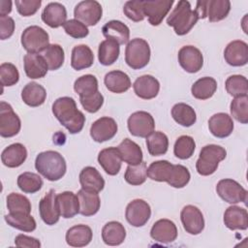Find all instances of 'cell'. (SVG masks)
<instances>
[{
  "label": "cell",
  "instance_id": "1",
  "mask_svg": "<svg viewBox=\"0 0 248 248\" xmlns=\"http://www.w3.org/2000/svg\"><path fill=\"white\" fill-rule=\"evenodd\" d=\"M52 113L71 134H78L83 129L85 116L78 109L76 101L71 97H60L54 101Z\"/></svg>",
  "mask_w": 248,
  "mask_h": 248
},
{
  "label": "cell",
  "instance_id": "2",
  "mask_svg": "<svg viewBox=\"0 0 248 248\" xmlns=\"http://www.w3.org/2000/svg\"><path fill=\"white\" fill-rule=\"evenodd\" d=\"M35 168L39 173L49 181H57L62 178L67 170L64 157L57 151L47 150L37 155Z\"/></svg>",
  "mask_w": 248,
  "mask_h": 248
},
{
  "label": "cell",
  "instance_id": "3",
  "mask_svg": "<svg viewBox=\"0 0 248 248\" xmlns=\"http://www.w3.org/2000/svg\"><path fill=\"white\" fill-rule=\"evenodd\" d=\"M199 19V16L195 10H192L190 2L181 0L168 16L167 24L173 27L177 35L183 36L194 27Z\"/></svg>",
  "mask_w": 248,
  "mask_h": 248
},
{
  "label": "cell",
  "instance_id": "4",
  "mask_svg": "<svg viewBox=\"0 0 248 248\" xmlns=\"http://www.w3.org/2000/svg\"><path fill=\"white\" fill-rule=\"evenodd\" d=\"M226 156V149L220 145L207 144L203 146L196 163V170L198 173L203 176L214 173L218 169L219 163L223 161Z\"/></svg>",
  "mask_w": 248,
  "mask_h": 248
},
{
  "label": "cell",
  "instance_id": "5",
  "mask_svg": "<svg viewBox=\"0 0 248 248\" xmlns=\"http://www.w3.org/2000/svg\"><path fill=\"white\" fill-rule=\"evenodd\" d=\"M150 60V46L148 43L141 38L131 40L125 49V61L127 65L134 69L140 70L144 68Z\"/></svg>",
  "mask_w": 248,
  "mask_h": 248
},
{
  "label": "cell",
  "instance_id": "6",
  "mask_svg": "<svg viewBox=\"0 0 248 248\" xmlns=\"http://www.w3.org/2000/svg\"><path fill=\"white\" fill-rule=\"evenodd\" d=\"M21 45L28 53H39L49 46V36L44 28L31 25L23 30Z\"/></svg>",
  "mask_w": 248,
  "mask_h": 248
},
{
  "label": "cell",
  "instance_id": "7",
  "mask_svg": "<svg viewBox=\"0 0 248 248\" xmlns=\"http://www.w3.org/2000/svg\"><path fill=\"white\" fill-rule=\"evenodd\" d=\"M216 192L223 201L231 204L247 202V190L231 178L221 179L216 185Z\"/></svg>",
  "mask_w": 248,
  "mask_h": 248
},
{
  "label": "cell",
  "instance_id": "8",
  "mask_svg": "<svg viewBox=\"0 0 248 248\" xmlns=\"http://www.w3.org/2000/svg\"><path fill=\"white\" fill-rule=\"evenodd\" d=\"M128 130L131 135L139 138H146L155 129V121L153 116L143 110L132 113L127 121Z\"/></svg>",
  "mask_w": 248,
  "mask_h": 248
},
{
  "label": "cell",
  "instance_id": "9",
  "mask_svg": "<svg viewBox=\"0 0 248 248\" xmlns=\"http://www.w3.org/2000/svg\"><path fill=\"white\" fill-rule=\"evenodd\" d=\"M103 9L101 4L95 0H84L78 3L74 10L75 18L86 26L96 25L102 18Z\"/></svg>",
  "mask_w": 248,
  "mask_h": 248
},
{
  "label": "cell",
  "instance_id": "10",
  "mask_svg": "<svg viewBox=\"0 0 248 248\" xmlns=\"http://www.w3.org/2000/svg\"><path fill=\"white\" fill-rule=\"evenodd\" d=\"M20 128L21 122L18 115L10 104L2 101L0 103V136L12 138L18 134Z\"/></svg>",
  "mask_w": 248,
  "mask_h": 248
},
{
  "label": "cell",
  "instance_id": "11",
  "mask_svg": "<svg viewBox=\"0 0 248 248\" xmlns=\"http://www.w3.org/2000/svg\"><path fill=\"white\" fill-rule=\"evenodd\" d=\"M151 216L150 205L141 199H136L130 202L125 210L127 222L133 227L144 226Z\"/></svg>",
  "mask_w": 248,
  "mask_h": 248
},
{
  "label": "cell",
  "instance_id": "12",
  "mask_svg": "<svg viewBox=\"0 0 248 248\" xmlns=\"http://www.w3.org/2000/svg\"><path fill=\"white\" fill-rule=\"evenodd\" d=\"M180 219L184 230L190 234H199L204 229L203 215L195 205H185L181 210Z\"/></svg>",
  "mask_w": 248,
  "mask_h": 248
},
{
  "label": "cell",
  "instance_id": "13",
  "mask_svg": "<svg viewBox=\"0 0 248 248\" xmlns=\"http://www.w3.org/2000/svg\"><path fill=\"white\" fill-rule=\"evenodd\" d=\"M178 62L183 70L194 74L199 72L203 65V56L199 48L194 46H184L178 51Z\"/></svg>",
  "mask_w": 248,
  "mask_h": 248
},
{
  "label": "cell",
  "instance_id": "14",
  "mask_svg": "<svg viewBox=\"0 0 248 248\" xmlns=\"http://www.w3.org/2000/svg\"><path fill=\"white\" fill-rule=\"evenodd\" d=\"M173 0H147L143 1L144 16H147L151 25H159L170 12Z\"/></svg>",
  "mask_w": 248,
  "mask_h": 248
},
{
  "label": "cell",
  "instance_id": "15",
  "mask_svg": "<svg viewBox=\"0 0 248 248\" xmlns=\"http://www.w3.org/2000/svg\"><path fill=\"white\" fill-rule=\"evenodd\" d=\"M39 212L42 220L48 226H52L59 221L60 211L57 205L56 194L50 189L39 202Z\"/></svg>",
  "mask_w": 248,
  "mask_h": 248
},
{
  "label": "cell",
  "instance_id": "16",
  "mask_svg": "<svg viewBox=\"0 0 248 248\" xmlns=\"http://www.w3.org/2000/svg\"><path fill=\"white\" fill-rule=\"evenodd\" d=\"M116 121L108 116H104L96 121L90 127V136L96 142H104L111 140L117 133Z\"/></svg>",
  "mask_w": 248,
  "mask_h": 248
},
{
  "label": "cell",
  "instance_id": "17",
  "mask_svg": "<svg viewBox=\"0 0 248 248\" xmlns=\"http://www.w3.org/2000/svg\"><path fill=\"white\" fill-rule=\"evenodd\" d=\"M226 62L233 67L244 66L248 62V45L240 40L232 41L224 50Z\"/></svg>",
  "mask_w": 248,
  "mask_h": 248
},
{
  "label": "cell",
  "instance_id": "18",
  "mask_svg": "<svg viewBox=\"0 0 248 248\" xmlns=\"http://www.w3.org/2000/svg\"><path fill=\"white\" fill-rule=\"evenodd\" d=\"M150 236L157 242L170 243L177 237V228L172 221L160 219L153 224L150 230Z\"/></svg>",
  "mask_w": 248,
  "mask_h": 248
},
{
  "label": "cell",
  "instance_id": "19",
  "mask_svg": "<svg viewBox=\"0 0 248 248\" xmlns=\"http://www.w3.org/2000/svg\"><path fill=\"white\" fill-rule=\"evenodd\" d=\"M133 88L138 97L143 100H150L158 95L160 83L153 76L143 75L135 80Z\"/></svg>",
  "mask_w": 248,
  "mask_h": 248
},
{
  "label": "cell",
  "instance_id": "20",
  "mask_svg": "<svg viewBox=\"0 0 248 248\" xmlns=\"http://www.w3.org/2000/svg\"><path fill=\"white\" fill-rule=\"evenodd\" d=\"M98 162L108 175H116L121 169L122 158L117 147H108L99 152Z\"/></svg>",
  "mask_w": 248,
  "mask_h": 248
},
{
  "label": "cell",
  "instance_id": "21",
  "mask_svg": "<svg viewBox=\"0 0 248 248\" xmlns=\"http://www.w3.org/2000/svg\"><path fill=\"white\" fill-rule=\"evenodd\" d=\"M67 11L64 5L58 2L48 3L43 10L42 20L51 28L63 26L67 21Z\"/></svg>",
  "mask_w": 248,
  "mask_h": 248
},
{
  "label": "cell",
  "instance_id": "22",
  "mask_svg": "<svg viewBox=\"0 0 248 248\" xmlns=\"http://www.w3.org/2000/svg\"><path fill=\"white\" fill-rule=\"evenodd\" d=\"M208 129L216 138H227L233 131L232 118L225 112L215 113L208 120Z\"/></svg>",
  "mask_w": 248,
  "mask_h": 248
},
{
  "label": "cell",
  "instance_id": "23",
  "mask_svg": "<svg viewBox=\"0 0 248 248\" xmlns=\"http://www.w3.org/2000/svg\"><path fill=\"white\" fill-rule=\"evenodd\" d=\"M24 72L29 78L36 79L44 78L47 71L48 67L42 56L39 53H27L23 57Z\"/></svg>",
  "mask_w": 248,
  "mask_h": 248
},
{
  "label": "cell",
  "instance_id": "24",
  "mask_svg": "<svg viewBox=\"0 0 248 248\" xmlns=\"http://www.w3.org/2000/svg\"><path fill=\"white\" fill-rule=\"evenodd\" d=\"M224 223L225 226L232 230H247L248 228V212L245 208L231 205L224 213Z\"/></svg>",
  "mask_w": 248,
  "mask_h": 248
},
{
  "label": "cell",
  "instance_id": "25",
  "mask_svg": "<svg viewBox=\"0 0 248 248\" xmlns=\"http://www.w3.org/2000/svg\"><path fill=\"white\" fill-rule=\"evenodd\" d=\"M27 158L26 147L16 142L7 146L1 153V161L4 166L8 168H17L21 166Z\"/></svg>",
  "mask_w": 248,
  "mask_h": 248
},
{
  "label": "cell",
  "instance_id": "26",
  "mask_svg": "<svg viewBox=\"0 0 248 248\" xmlns=\"http://www.w3.org/2000/svg\"><path fill=\"white\" fill-rule=\"evenodd\" d=\"M93 232L87 225H76L71 227L66 232V242L72 247H83L92 240Z\"/></svg>",
  "mask_w": 248,
  "mask_h": 248
},
{
  "label": "cell",
  "instance_id": "27",
  "mask_svg": "<svg viewBox=\"0 0 248 248\" xmlns=\"http://www.w3.org/2000/svg\"><path fill=\"white\" fill-rule=\"evenodd\" d=\"M79 183L81 188L87 191L99 193L105 187V180L101 173L93 167H85L79 173Z\"/></svg>",
  "mask_w": 248,
  "mask_h": 248
},
{
  "label": "cell",
  "instance_id": "28",
  "mask_svg": "<svg viewBox=\"0 0 248 248\" xmlns=\"http://www.w3.org/2000/svg\"><path fill=\"white\" fill-rule=\"evenodd\" d=\"M103 35L107 39L113 40L119 45L129 43L130 29L129 27L120 20H109L102 28Z\"/></svg>",
  "mask_w": 248,
  "mask_h": 248
},
{
  "label": "cell",
  "instance_id": "29",
  "mask_svg": "<svg viewBox=\"0 0 248 248\" xmlns=\"http://www.w3.org/2000/svg\"><path fill=\"white\" fill-rule=\"evenodd\" d=\"M77 196L79 202V214L83 216H92L99 211L101 200L98 193L81 188Z\"/></svg>",
  "mask_w": 248,
  "mask_h": 248
},
{
  "label": "cell",
  "instance_id": "30",
  "mask_svg": "<svg viewBox=\"0 0 248 248\" xmlns=\"http://www.w3.org/2000/svg\"><path fill=\"white\" fill-rule=\"evenodd\" d=\"M57 205L60 211V215L65 218H73L79 213V202L78 196L70 191L62 192L56 195Z\"/></svg>",
  "mask_w": 248,
  "mask_h": 248
},
{
  "label": "cell",
  "instance_id": "31",
  "mask_svg": "<svg viewBox=\"0 0 248 248\" xmlns=\"http://www.w3.org/2000/svg\"><path fill=\"white\" fill-rule=\"evenodd\" d=\"M106 87L113 93H124L131 87V79L129 76L119 70L108 72L104 78Z\"/></svg>",
  "mask_w": 248,
  "mask_h": 248
},
{
  "label": "cell",
  "instance_id": "32",
  "mask_svg": "<svg viewBox=\"0 0 248 248\" xmlns=\"http://www.w3.org/2000/svg\"><path fill=\"white\" fill-rule=\"evenodd\" d=\"M126 237L124 226L117 221L108 222L102 229V239L109 246H117L123 243Z\"/></svg>",
  "mask_w": 248,
  "mask_h": 248
},
{
  "label": "cell",
  "instance_id": "33",
  "mask_svg": "<svg viewBox=\"0 0 248 248\" xmlns=\"http://www.w3.org/2000/svg\"><path fill=\"white\" fill-rule=\"evenodd\" d=\"M46 98V89L39 83L31 81L27 83L21 91V99L29 107L36 108L43 105Z\"/></svg>",
  "mask_w": 248,
  "mask_h": 248
},
{
  "label": "cell",
  "instance_id": "34",
  "mask_svg": "<svg viewBox=\"0 0 248 248\" xmlns=\"http://www.w3.org/2000/svg\"><path fill=\"white\" fill-rule=\"evenodd\" d=\"M94 54L91 48L86 45L74 46L71 55V66L77 71L89 68L93 65Z\"/></svg>",
  "mask_w": 248,
  "mask_h": 248
},
{
  "label": "cell",
  "instance_id": "35",
  "mask_svg": "<svg viewBox=\"0 0 248 248\" xmlns=\"http://www.w3.org/2000/svg\"><path fill=\"white\" fill-rule=\"evenodd\" d=\"M122 161L128 165H138L142 162V150L140 146L133 141L132 140L126 138L117 146Z\"/></svg>",
  "mask_w": 248,
  "mask_h": 248
},
{
  "label": "cell",
  "instance_id": "36",
  "mask_svg": "<svg viewBox=\"0 0 248 248\" xmlns=\"http://www.w3.org/2000/svg\"><path fill=\"white\" fill-rule=\"evenodd\" d=\"M120 47L119 44L113 40L107 39L99 45L98 59L104 66L112 65L119 57Z\"/></svg>",
  "mask_w": 248,
  "mask_h": 248
},
{
  "label": "cell",
  "instance_id": "37",
  "mask_svg": "<svg viewBox=\"0 0 248 248\" xmlns=\"http://www.w3.org/2000/svg\"><path fill=\"white\" fill-rule=\"evenodd\" d=\"M5 221L13 228L19 231L31 232L36 230L37 224L35 219L30 215V213L24 212H10L4 216Z\"/></svg>",
  "mask_w": 248,
  "mask_h": 248
},
{
  "label": "cell",
  "instance_id": "38",
  "mask_svg": "<svg viewBox=\"0 0 248 248\" xmlns=\"http://www.w3.org/2000/svg\"><path fill=\"white\" fill-rule=\"evenodd\" d=\"M217 89V81L211 77L199 78L191 87L192 95L199 100H207L211 98Z\"/></svg>",
  "mask_w": 248,
  "mask_h": 248
},
{
  "label": "cell",
  "instance_id": "39",
  "mask_svg": "<svg viewBox=\"0 0 248 248\" xmlns=\"http://www.w3.org/2000/svg\"><path fill=\"white\" fill-rule=\"evenodd\" d=\"M171 116L173 120L183 127H190L197 120L194 108L184 103H177L171 108Z\"/></svg>",
  "mask_w": 248,
  "mask_h": 248
},
{
  "label": "cell",
  "instance_id": "40",
  "mask_svg": "<svg viewBox=\"0 0 248 248\" xmlns=\"http://www.w3.org/2000/svg\"><path fill=\"white\" fill-rule=\"evenodd\" d=\"M231 11V2L229 0H207L206 17L210 22H217L229 15Z\"/></svg>",
  "mask_w": 248,
  "mask_h": 248
},
{
  "label": "cell",
  "instance_id": "41",
  "mask_svg": "<svg viewBox=\"0 0 248 248\" xmlns=\"http://www.w3.org/2000/svg\"><path fill=\"white\" fill-rule=\"evenodd\" d=\"M146 146L151 156L164 155L169 148V139L163 132H152L146 137Z\"/></svg>",
  "mask_w": 248,
  "mask_h": 248
},
{
  "label": "cell",
  "instance_id": "42",
  "mask_svg": "<svg viewBox=\"0 0 248 248\" xmlns=\"http://www.w3.org/2000/svg\"><path fill=\"white\" fill-rule=\"evenodd\" d=\"M173 165L167 160L152 162L147 168V176L158 182H168Z\"/></svg>",
  "mask_w": 248,
  "mask_h": 248
},
{
  "label": "cell",
  "instance_id": "43",
  "mask_svg": "<svg viewBox=\"0 0 248 248\" xmlns=\"http://www.w3.org/2000/svg\"><path fill=\"white\" fill-rule=\"evenodd\" d=\"M43 184L42 177L31 171H25L17 177V186L23 193L34 194L41 190Z\"/></svg>",
  "mask_w": 248,
  "mask_h": 248
},
{
  "label": "cell",
  "instance_id": "44",
  "mask_svg": "<svg viewBox=\"0 0 248 248\" xmlns=\"http://www.w3.org/2000/svg\"><path fill=\"white\" fill-rule=\"evenodd\" d=\"M42 56L46 60L48 70L55 71L62 67L65 59L64 49L60 45L52 44L49 45L44 51Z\"/></svg>",
  "mask_w": 248,
  "mask_h": 248
},
{
  "label": "cell",
  "instance_id": "45",
  "mask_svg": "<svg viewBox=\"0 0 248 248\" xmlns=\"http://www.w3.org/2000/svg\"><path fill=\"white\" fill-rule=\"evenodd\" d=\"M74 90L79 97H86L98 92V80L93 75H83L76 79Z\"/></svg>",
  "mask_w": 248,
  "mask_h": 248
},
{
  "label": "cell",
  "instance_id": "46",
  "mask_svg": "<svg viewBox=\"0 0 248 248\" xmlns=\"http://www.w3.org/2000/svg\"><path fill=\"white\" fill-rule=\"evenodd\" d=\"M147 177V167L145 162H141L138 165H129L126 169L124 178L127 183L139 186L145 182Z\"/></svg>",
  "mask_w": 248,
  "mask_h": 248
},
{
  "label": "cell",
  "instance_id": "47",
  "mask_svg": "<svg viewBox=\"0 0 248 248\" xmlns=\"http://www.w3.org/2000/svg\"><path fill=\"white\" fill-rule=\"evenodd\" d=\"M227 92L232 97L245 96L248 93L247 78L241 75H232L225 82Z\"/></svg>",
  "mask_w": 248,
  "mask_h": 248
},
{
  "label": "cell",
  "instance_id": "48",
  "mask_svg": "<svg viewBox=\"0 0 248 248\" xmlns=\"http://www.w3.org/2000/svg\"><path fill=\"white\" fill-rule=\"evenodd\" d=\"M196 148V142L190 136H180L174 143L173 153L175 157L181 160H186L192 157Z\"/></svg>",
  "mask_w": 248,
  "mask_h": 248
},
{
  "label": "cell",
  "instance_id": "49",
  "mask_svg": "<svg viewBox=\"0 0 248 248\" xmlns=\"http://www.w3.org/2000/svg\"><path fill=\"white\" fill-rule=\"evenodd\" d=\"M230 110L236 121L246 124L248 122V96L235 97L231 103Z\"/></svg>",
  "mask_w": 248,
  "mask_h": 248
},
{
  "label": "cell",
  "instance_id": "50",
  "mask_svg": "<svg viewBox=\"0 0 248 248\" xmlns=\"http://www.w3.org/2000/svg\"><path fill=\"white\" fill-rule=\"evenodd\" d=\"M7 207L9 212H31V202L29 199L18 193H11L7 196Z\"/></svg>",
  "mask_w": 248,
  "mask_h": 248
},
{
  "label": "cell",
  "instance_id": "51",
  "mask_svg": "<svg viewBox=\"0 0 248 248\" xmlns=\"http://www.w3.org/2000/svg\"><path fill=\"white\" fill-rule=\"evenodd\" d=\"M190 178L191 174L186 167L182 165H173L170 176L167 183L174 188H183L189 183Z\"/></svg>",
  "mask_w": 248,
  "mask_h": 248
},
{
  "label": "cell",
  "instance_id": "52",
  "mask_svg": "<svg viewBox=\"0 0 248 248\" xmlns=\"http://www.w3.org/2000/svg\"><path fill=\"white\" fill-rule=\"evenodd\" d=\"M0 79L3 86H13L19 79V73L12 63H2L0 66Z\"/></svg>",
  "mask_w": 248,
  "mask_h": 248
},
{
  "label": "cell",
  "instance_id": "53",
  "mask_svg": "<svg viewBox=\"0 0 248 248\" xmlns=\"http://www.w3.org/2000/svg\"><path fill=\"white\" fill-rule=\"evenodd\" d=\"M123 12L125 16L133 20V21H141L144 19V13H143V1L140 0H131L127 1L124 4Z\"/></svg>",
  "mask_w": 248,
  "mask_h": 248
},
{
  "label": "cell",
  "instance_id": "54",
  "mask_svg": "<svg viewBox=\"0 0 248 248\" xmlns=\"http://www.w3.org/2000/svg\"><path fill=\"white\" fill-rule=\"evenodd\" d=\"M63 28L69 36L75 39L85 38L89 34V30L87 26L76 18L67 20L63 24Z\"/></svg>",
  "mask_w": 248,
  "mask_h": 248
},
{
  "label": "cell",
  "instance_id": "55",
  "mask_svg": "<svg viewBox=\"0 0 248 248\" xmlns=\"http://www.w3.org/2000/svg\"><path fill=\"white\" fill-rule=\"evenodd\" d=\"M79 101L86 111L95 113L102 108L104 104V96L100 93V91H98L86 97H79Z\"/></svg>",
  "mask_w": 248,
  "mask_h": 248
},
{
  "label": "cell",
  "instance_id": "56",
  "mask_svg": "<svg viewBox=\"0 0 248 248\" xmlns=\"http://www.w3.org/2000/svg\"><path fill=\"white\" fill-rule=\"evenodd\" d=\"M16 10L22 16H30L37 13L42 5L41 0H16Z\"/></svg>",
  "mask_w": 248,
  "mask_h": 248
},
{
  "label": "cell",
  "instance_id": "57",
  "mask_svg": "<svg viewBox=\"0 0 248 248\" xmlns=\"http://www.w3.org/2000/svg\"><path fill=\"white\" fill-rule=\"evenodd\" d=\"M15 31V21L10 16H0V39H9Z\"/></svg>",
  "mask_w": 248,
  "mask_h": 248
},
{
  "label": "cell",
  "instance_id": "58",
  "mask_svg": "<svg viewBox=\"0 0 248 248\" xmlns=\"http://www.w3.org/2000/svg\"><path fill=\"white\" fill-rule=\"evenodd\" d=\"M15 244L17 247H29V248H40L41 242L32 236L25 234H17L15 238Z\"/></svg>",
  "mask_w": 248,
  "mask_h": 248
},
{
  "label": "cell",
  "instance_id": "59",
  "mask_svg": "<svg viewBox=\"0 0 248 248\" xmlns=\"http://www.w3.org/2000/svg\"><path fill=\"white\" fill-rule=\"evenodd\" d=\"M12 11V1L0 0V16H8Z\"/></svg>",
  "mask_w": 248,
  "mask_h": 248
},
{
  "label": "cell",
  "instance_id": "60",
  "mask_svg": "<svg viewBox=\"0 0 248 248\" xmlns=\"http://www.w3.org/2000/svg\"><path fill=\"white\" fill-rule=\"evenodd\" d=\"M206 2L207 0L198 1L196 5L195 11L197 12L199 18H205L206 17Z\"/></svg>",
  "mask_w": 248,
  "mask_h": 248
}]
</instances>
